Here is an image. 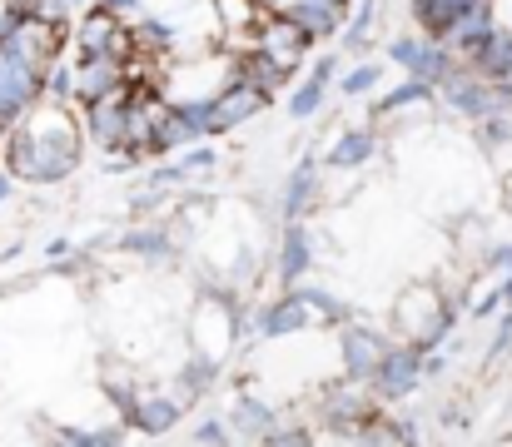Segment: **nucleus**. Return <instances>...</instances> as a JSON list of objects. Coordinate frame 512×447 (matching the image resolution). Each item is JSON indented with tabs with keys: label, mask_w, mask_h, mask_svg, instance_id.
Wrapping results in <instances>:
<instances>
[{
	"label": "nucleus",
	"mask_w": 512,
	"mask_h": 447,
	"mask_svg": "<svg viewBox=\"0 0 512 447\" xmlns=\"http://www.w3.org/2000/svg\"><path fill=\"white\" fill-rule=\"evenodd\" d=\"M368 383H373V398H378V403H388V408L408 403V398L428 383V373H423V353H418L413 343H403V338H398Z\"/></svg>",
	"instance_id": "7"
},
{
	"label": "nucleus",
	"mask_w": 512,
	"mask_h": 447,
	"mask_svg": "<svg viewBox=\"0 0 512 447\" xmlns=\"http://www.w3.org/2000/svg\"><path fill=\"white\" fill-rule=\"evenodd\" d=\"M433 100H438V85H433V80L403 75L388 95H378V100L368 105V115H373V120H388V115H403V110H428Z\"/></svg>",
	"instance_id": "22"
},
{
	"label": "nucleus",
	"mask_w": 512,
	"mask_h": 447,
	"mask_svg": "<svg viewBox=\"0 0 512 447\" xmlns=\"http://www.w3.org/2000/svg\"><path fill=\"white\" fill-rule=\"evenodd\" d=\"M189 438H194V443H234V428H229L224 413H204V418L189 428Z\"/></svg>",
	"instance_id": "33"
},
{
	"label": "nucleus",
	"mask_w": 512,
	"mask_h": 447,
	"mask_svg": "<svg viewBox=\"0 0 512 447\" xmlns=\"http://www.w3.org/2000/svg\"><path fill=\"white\" fill-rule=\"evenodd\" d=\"M314 269V234H309V219H294L284 224V239H279V254H274V274L279 284H304Z\"/></svg>",
	"instance_id": "16"
},
{
	"label": "nucleus",
	"mask_w": 512,
	"mask_h": 447,
	"mask_svg": "<svg viewBox=\"0 0 512 447\" xmlns=\"http://www.w3.org/2000/svg\"><path fill=\"white\" fill-rule=\"evenodd\" d=\"M378 10H383V0H353V5H348V20H343V30H339L348 55H363V50H368V35H373V25H378Z\"/></svg>",
	"instance_id": "27"
},
{
	"label": "nucleus",
	"mask_w": 512,
	"mask_h": 447,
	"mask_svg": "<svg viewBox=\"0 0 512 447\" xmlns=\"http://www.w3.org/2000/svg\"><path fill=\"white\" fill-rule=\"evenodd\" d=\"M329 90H334V80H324V75H304L294 90H289V120H314V115H324V105H329Z\"/></svg>",
	"instance_id": "28"
},
{
	"label": "nucleus",
	"mask_w": 512,
	"mask_h": 447,
	"mask_svg": "<svg viewBox=\"0 0 512 447\" xmlns=\"http://www.w3.org/2000/svg\"><path fill=\"white\" fill-rule=\"evenodd\" d=\"M85 120L80 105H55L40 100L35 110H25L10 135H5V154L0 164L20 179V184H65L70 174H80L85 164Z\"/></svg>",
	"instance_id": "1"
},
{
	"label": "nucleus",
	"mask_w": 512,
	"mask_h": 447,
	"mask_svg": "<svg viewBox=\"0 0 512 447\" xmlns=\"http://www.w3.org/2000/svg\"><path fill=\"white\" fill-rule=\"evenodd\" d=\"M100 393L115 403V413H120V418H125V413H130V408L145 398V388L135 383V373H125V368H115V363L100 373Z\"/></svg>",
	"instance_id": "30"
},
{
	"label": "nucleus",
	"mask_w": 512,
	"mask_h": 447,
	"mask_svg": "<svg viewBox=\"0 0 512 447\" xmlns=\"http://www.w3.org/2000/svg\"><path fill=\"white\" fill-rule=\"evenodd\" d=\"M512 348V308L503 313V323H498V333H493V343H488V353H483V363L493 368V363H503Z\"/></svg>",
	"instance_id": "35"
},
{
	"label": "nucleus",
	"mask_w": 512,
	"mask_h": 447,
	"mask_svg": "<svg viewBox=\"0 0 512 447\" xmlns=\"http://www.w3.org/2000/svg\"><path fill=\"white\" fill-rule=\"evenodd\" d=\"M75 5H80V10H85V5H90V0H75Z\"/></svg>",
	"instance_id": "43"
},
{
	"label": "nucleus",
	"mask_w": 512,
	"mask_h": 447,
	"mask_svg": "<svg viewBox=\"0 0 512 447\" xmlns=\"http://www.w3.org/2000/svg\"><path fill=\"white\" fill-rule=\"evenodd\" d=\"M284 10H289L304 30H314L319 40H339L343 20H348V10H343L339 0H289Z\"/></svg>",
	"instance_id": "25"
},
{
	"label": "nucleus",
	"mask_w": 512,
	"mask_h": 447,
	"mask_svg": "<svg viewBox=\"0 0 512 447\" xmlns=\"http://www.w3.org/2000/svg\"><path fill=\"white\" fill-rule=\"evenodd\" d=\"M45 100V70L25 65L10 45H0V120L15 125L25 110H35Z\"/></svg>",
	"instance_id": "8"
},
{
	"label": "nucleus",
	"mask_w": 512,
	"mask_h": 447,
	"mask_svg": "<svg viewBox=\"0 0 512 447\" xmlns=\"http://www.w3.org/2000/svg\"><path fill=\"white\" fill-rule=\"evenodd\" d=\"M378 408H383V403L373 398V383H368V378L339 373V378H329V383L319 388V418H324V428H314V433H319V443H329V438L353 443V428H358L363 418H373Z\"/></svg>",
	"instance_id": "3"
},
{
	"label": "nucleus",
	"mask_w": 512,
	"mask_h": 447,
	"mask_svg": "<svg viewBox=\"0 0 512 447\" xmlns=\"http://www.w3.org/2000/svg\"><path fill=\"white\" fill-rule=\"evenodd\" d=\"M448 368H453L448 348H428V353H423V373H428V383H438V378H443Z\"/></svg>",
	"instance_id": "36"
},
{
	"label": "nucleus",
	"mask_w": 512,
	"mask_h": 447,
	"mask_svg": "<svg viewBox=\"0 0 512 447\" xmlns=\"http://www.w3.org/2000/svg\"><path fill=\"white\" fill-rule=\"evenodd\" d=\"M314 323H319L314 308L294 294V289H284V294L269 298V303L254 313V333H259V338H294V333H309Z\"/></svg>",
	"instance_id": "14"
},
{
	"label": "nucleus",
	"mask_w": 512,
	"mask_h": 447,
	"mask_svg": "<svg viewBox=\"0 0 512 447\" xmlns=\"http://www.w3.org/2000/svg\"><path fill=\"white\" fill-rule=\"evenodd\" d=\"M378 149H383V135H378L373 125H353V130H343L319 159H324V169L348 174V169H368V164L378 159Z\"/></svg>",
	"instance_id": "19"
},
{
	"label": "nucleus",
	"mask_w": 512,
	"mask_h": 447,
	"mask_svg": "<svg viewBox=\"0 0 512 447\" xmlns=\"http://www.w3.org/2000/svg\"><path fill=\"white\" fill-rule=\"evenodd\" d=\"M209 5L219 10V25H224L229 40L254 35V25L264 20V5H259V0H209Z\"/></svg>",
	"instance_id": "29"
},
{
	"label": "nucleus",
	"mask_w": 512,
	"mask_h": 447,
	"mask_svg": "<svg viewBox=\"0 0 512 447\" xmlns=\"http://www.w3.org/2000/svg\"><path fill=\"white\" fill-rule=\"evenodd\" d=\"M453 323H458V294H443L433 284H413L393 303V333L403 343H413L418 353L443 348L448 333H453Z\"/></svg>",
	"instance_id": "2"
},
{
	"label": "nucleus",
	"mask_w": 512,
	"mask_h": 447,
	"mask_svg": "<svg viewBox=\"0 0 512 447\" xmlns=\"http://www.w3.org/2000/svg\"><path fill=\"white\" fill-rule=\"evenodd\" d=\"M339 333V363L343 373H353V378H373L378 373V363L388 358V348L398 343V338H388L383 328H373V323H363V318H348Z\"/></svg>",
	"instance_id": "10"
},
{
	"label": "nucleus",
	"mask_w": 512,
	"mask_h": 447,
	"mask_svg": "<svg viewBox=\"0 0 512 447\" xmlns=\"http://www.w3.org/2000/svg\"><path fill=\"white\" fill-rule=\"evenodd\" d=\"M219 358H209V353H194V358H184V368L174 373V393L194 408V403H204L209 393H214V383H219Z\"/></svg>",
	"instance_id": "24"
},
{
	"label": "nucleus",
	"mask_w": 512,
	"mask_h": 447,
	"mask_svg": "<svg viewBox=\"0 0 512 447\" xmlns=\"http://www.w3.org/2000/svg\"><path fill=\"white\" fill-rule=\"evenodd\" d=\"M15 189H20V179L0 164V204H10V199H15Z\"/></svg>",
	"instance_id": "40"
},
{
	"label": "nucleus",
	"mask_w": 512,
	"mask_h": 447,
	"mask_svg": "<svg viewBox=\"0 0 512 447\" xmlns=\"http://www.w3.org/2000/svg\"><path fill=\"white\" fill-rule=\"evenodd\" d=\"M45 100H55V105H75V60H70V55H65L60 65L45 70Z\"/></svg>",
	"instance_id": "32"
},
{
	"label": "nucleus",
	"mask_w": 512,
	"mask_h": 447,
	"mask_svg": "<svg viewBox=\"0 0 512 447\" xmlns=\"http://www.w3.org/2000/svg\"><path fill=\"white\" fill-rule=\"evenodd\" d=\"M319 169H324L319 154H304V159L289 169V179H284V189H279V219H284V224L314 214V204H319V194H324V174H319Z\"/></svg>",
	"instance_id": "12"
},
{
	"label": "nucleus",
	"mask_w": 512,
	"mask_h": 447,
	"mask_svg": "<svg viewBox=\"0 0 512 447\" xmlns=\"http://www.w3.org/2000/svg\"><path fill=\"white\" fill-rule=\"evenodd\" d=\"M70 45H75V55H115V60H125V65L140 60L135 35H130V20H125L120 10L100 5V0H90L85 15H75Z\"/></svg>",
	"instance_id": "4"
},
{
	"label": "nucleus",
	"mask_w": 512,
	"mask_h": 447,
	"mask_svg": "<svg viewBox=\"0 0 512 447\" xmlns=\"http://www.w3.org/2000/svg\"><path fill=\"white\" fill-rule=\"evenodd\" d=\"M224 75L229 80H249V85H259V90H269V95H279L284 85H289V65H279L274 55H264L259 45H244V50H234L229 55V65H224Z\"/></svg>",
	"instance_id": "18"
},
{
	"label": "nucleus",
	"mask_w": 512,
	"mask_h": 447,
	"mask_svg": "<svg viewBox=\"0 0 512 447\" xmlns=\"http://www.w3.org/2000/svg\"><path fill=\"white\" fill-rule=\"evenodd\" d=\"M179 244H184V234H170V224H135V229H125L115 239L120 254H135L145 264H170L179 254Z\"/></svg>",
	"instance_id": "20"
},
{
	"label": "nucleus",
	"mask_w": 512,
	"mask_h": 447,
	"mask_svg": "<svg viewBox=\"0 0 512 447\" xmlns=\"http://www.w3.org/2000/svg\"><path fill=\"white\" fill-rule=\"evenodd\" d=\"M498 30H503V25H498V15H493V0H488V5L468 10V15H463V20L448 30V45H453L463 60H473V55H478V50H483V45L498 35Z\"/></svg>",
	"instance_id": "23"
},
{
	"label": "nucleus",
	"mask_w": 512,
	"mask_h": 447,
	"mask_svg": "<svg viewBox=\"0 0 512 447\" xmlns=\"http://www.w3.org/2000/svg\"><path fill=\"white\" fill-rule=\"evenodd\" d=\"M339 5H343V10H348V5H353V0H339Z\"/></svg>",
	"instance_id": "44"
},
{
	"label": "nucleus",
	"mask_w": 512,
	"mask_h": 447,
	"mask_svg": "<svg viewBox=\"0 0 512 447\" xmlns=\"http://www.w3.org/2000/svg\"><path fill=\"white\" fill-rule=\"evenodd\" d=\"M269 105H274V95H269V90H259V85H249V80H229V75H224V85L214 90V105H209V140H224V135L244 130V125H249V120H259Z\"/></svg>",
	"instance_id": "5"
},
{
	"label": "nucleus",
	"mask_w": 512,
	"mask_h": 447,
	"mask_svg": "<svg viewBox=\"0 0 512 447\" xmlns=\"http://www.w3.org/2000/svg\"><path fill=\"white\" fill-rule=\"evenodd\" d=\"M249 45H259V50H264V55H274L279 65L299 70V65H304V55L319 45V35H314V30H304L289 10H264V20L254 25Z\"/></svg>",
	"instance_id": "6"
},
{
	"label": "nucleus",
	"mask_w": 512,
	"mask_h": 447,
	"mask_svg": "<svg viewBox=\"0 0 512 447\" xmlns=\"http://www.w3.org/2000/svg\"><path fill=\"white\" fill-rule=\"evenodd\" d=\"M179 159L189 164V174L199 179V174H214L219 169V149H214V140H199V145L179 149Z\"/></svg>",
	"instance_id": "34"
},
{
	"label": "nucleus",
	"mask_w": 512,
	"mask_h": 447,
	"mask_svg": "<svg viewBox=\"0 0 512 447\" xmlns=\"http://www.w3.org/2000/svg\"><path fill=\"white\" fill-rule=\"evenodd\" d=\"M130 438V423L120 418L115 428H90V447H115V443H125Z\"/></svg>",
	"instance_id": "37"
},
{
	"label": "nucleus",
	"mask_w": 512,
	"mask_h": 447,
	"mask_svg": "<svg viewBox=\"0 0 512 447\" xmlns=\"http://www.w3.org/2000/svg\"><path fill=\"white\" fill-rule=\"evenodd\" d=\"M100 5H110V10H120V15H125V20H130V15H140V10H145V0H100Z\"/></svg>",
	"instance_id": "42"
},
{
	"label": "nucleus",
	"mask_w": 512,
	"mask_h": 447,
	"mask_svg": "<svg viewBox=\"0 0 512 447\" xmlns=\"http://www.w3.org/2000/svg\"><path fill=\"white\" fill-rule=\"evenodd\" d=\"M130 100H135V90L120 85V90H110V95L80 105L85 135H90V145L95 149H120L125 145V130H130Z\"/></svg>",
	"instance_id": "11"
},
{
	"label": "nucleus",
	"mask_w": 512,
	"mask_h": 447,
	"mask_svg": "<svg viewBox=\"0 0 512 447\" xmlns=\"http://www.w3.org/2000/svg\"><path fill=\"white\" fill-rule=\"evenodd\" d=\"M130 35H135L140 60H170V50L179 45V25L170 15H155L150 5L140 15H130Z\"/></svg>",
	"instance_id": "21"
},
{
	"label": "nucleus",
	"mask_w": 512,
	"mask_h": 447,
	"mask_svg": "<svg viewBox=\"0 0 512 447\" xmlns=\"http://www.w3.org/2000/svg\"><path fill=\"white\" fill-rule=\"evenodd\" d=\"M25 15H30V10H25L20 0H0V40H10V30H15Z\"/></svg>",
	"instance_id": "38"
},
{
	"label": "nucleus",
	"mask_w": 512,
	"mask_h": 447,
	"mask_svg": "<svg viewBox=\"0 0 512 447\" xmlns=\"http://www.w3.org/2000/svg\"><path fill=\"white\" fill-rule=\"evenodd\" d=\"M378 80H383V60H358L339 75V95L343 100H363V95L378 90Z\"/></svg>",
	"instance_id": "31"
},
{
	"label": "nucleus",
	"mask_w": 512,
	"mask_h": 447,
	"mask_svg": "<svg viewBox=\"0 0 512 447\" xmlns=\"http://www.w3.org/2000/svg\"><path fill=\"white\" fill-rule=\"evenodd\" d=\"M438 423H443V428H458V423H463V408H458V403H443V408H438Z\"/></svg>",
	"instance_id": "41"
},
{
	"label": "nucleus",
	"mask_w": 512,
	"mask_h": 447,
	"mask_svg": "<svg viewBox=\"0 0 512 447\" xmlns=\"http://www.w3.org/2000/svg\"><path fill=\"white\" fill-rule=\"evenodd\" d=\"M0 45H10L25 65L50 70V65H60V60L70 55V30H60V25H50V20H40V15H25V20L10 30V40H0Z\"/></svg>",
	"instance_id": "9"
},
{
	"label": "nucleus",
	"mask_w": 512,
	"mask_h": 447,
	"mask_svg": "<svg viewBox=\"0 0 512 447\" xmlns=\"http://www.w3.org/2000/svg\"><path fill=\"white\" fill-rule=\"evenodd\" d=\"M224 418H229V428H234V443H264L269 428L279 423V413H274L259 393H249V383H239V393H234V403L224 408Z\"/></svg>",
	"instance_id": "17"
},
{
	"label": "nucleus",
	"mask_w": 512,
	"mask_h": 447,
	"mask_svg": "<svg viewBox=\"0 0 512 447\" xmlns=\"http://www.w3.org/2000/svg\"><path fill=\"white\" fill-rule=\"evenodd\" d=\"M70 254H75L70 239H50V244H45V259H50V264H60V259H70Z\"/></svg>",
	"instance_id": "39"
},
{
	"label": "nucleus",
	"mask_w": 512,
	"mask_h": 447,
	"mask_svg": "<svg viewBox=\"0 0 512 447\" xmlns=\"http://www.w3.org/2000/svg\"><path fill=\"white\" fill-rule=\"evenodd\" d=\"M70 60H75V105H90V100L130 85V75H135V65H125L115 55H70Z\"/></svg>",
	"instance_id": "13"
},
{
	"label": "nucleus",
	"mask_w": 512,
	"mask_h": 447,
	"mask_svg": "<svg viewBox=\"0 0 512 447\" xmlns=\"http://www.w3.org/2000/svg\"><path fill=\"white\" fill-rule=\"evenodd\" d=\"M294 294L304 298L309 308H314V318L324 323V328H343L348 318H358V308L348 303V298H339V294H329V289H319V284H289Z\"/></svg>",
	"instance_id": "26"
},
{
	"label": "nucleus",
	"mask_w": 512,
	"mask_h": 447,
	"mask_svg": "<svg viewBox=\"0 0 512 447\" xmlns=\"http://www.w3.org/2000/svg\"><path fill=\"white\" fill-rule=\"evenodd\" d=\"M184 408H189V403H184L174 388H165V393H145V398L125 413V423H130L135 433H145V438H165V433L179 428Z\"/></svg>",
	"instance_id": "15"
}]
</instances>
